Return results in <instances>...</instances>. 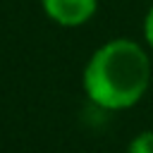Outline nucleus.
Here are the masks:
<instances>
[{
    "label": "nucleus",
    "mask_w": 153,
    "mask_h": 153,
    "mask_svg": "<svg viewBox=\"0 0 153 153\" xmlns=\"http://www.w3.org/2000/svg\"><path fill=\"white\" fill-rule=\"evenodd\" d=\"M148 53L131 38H112L96 48L81 74L88 100L103 110L134 108L148 91Z\"/></svg>",
    "instance_id": "f257e3e1"
},
{
    "label": "nucleus",
    "mask_w": 153,
    "mask_h": 153,
    "mask_svg": "<svg viewBox=\"0 0 153 153\" xmlns=\"http://www.w3.org/2000/svg\"><path fill=\"white\" fill-rule=\"evenodd\" d=\"M143 38H146V45L153 50V5L148 7V12L143 17Z\"/></svg>",
    "instance_id": "20e7f679"
},
{
    "label": "nucleus",
    "mask_w": 153,
    "mask_h": 153,
    "mask_svg": "<svg viewBox=\"0 0 153 153\" xmlns=\"http://www.w3.org/2000/svg\"><path fill=\"white\" fill-rule=\"evenodd\" d=\"M127 153H153V131H141V134H136V136L129 141Z\"/></svg>",
    "instance_id": "7ed1b4c3"
},
{
    "label": "nucleus",
    "mask_w": 153,
    "mask_h": 153,
    "mask_svg": "<svg viewBox=\"0 0 153 153\" xmlns=\"http://www.w3.org/2000/svg\"><path fill=\"white\" fill-rule=\"evenodd\" d=\"M43 12L60 26H81L86 24L96 10H98V0H41Z\"/></svg>",
    "instance_id": "f03ea898"
}]
</instances>
